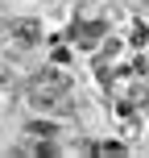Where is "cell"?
Listing matches in <instances>:
<instances>
[{"instance_id":"1","label":"cell","mask_w":149,"mask_h":158,"mask_svg":"<svg viewBox=\"0 0 149 158\" xmlns=\"http://www.w3.org/2000/svg\"><path fill=\"white\" fill-rule=\"evenodd\" d=\"M104 33H108V25H104V21H79L75 29H71V42H75L79 50H91Z\"/></svg>"},{"instance_id":"2","label":"cell","mask_w":149,"mask_h":158,"mask_svg":"<svg viewBox=\"0 0 149 158\" xmlns=\"http://www.w3.org/2000/svg\"><path fill=\"white\" fill-rule=\"evenodd\" d=\"M13 33H17L21 46H37L41 42V25L37 21H13Z\"/></svg>"},{"instance_id":"3","label":"cell","mask_w":149,"mask_h":158,"mask_svg":"<svg viewBox=\"0 0 149 158\" xmlns=\"http://www.w3.org/2000/svg\"><path fill=\"white\" fill-rule=\"evenodd\" d=\"M25 133H33V137H41V133L54 137V133H58V125H54V121H29V125H25Z\"/></svg>"}]
</instances>
